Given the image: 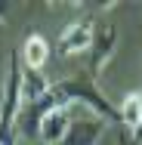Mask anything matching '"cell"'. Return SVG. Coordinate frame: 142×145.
Instances as JSON below:
<instances>
[{"label":"cell","instance_id":"cell-1","mask_svg":"<svg viewBox=\"0 0 142 145\" xmlns=\"http://www.w3.org/2000/svg\"><path fill=\"white\" fill-rule=\"evenodd\" d=\"M56 87L65 93L68 102H84L86 108H93V111L99 114V120H111V123L120 127V114H117V108L102 96V89H96L93 80H86V77H71V80H62V84H56Z\"/></svg>","mask_w":142,"mask_h":145},{"label":"cell","instance_id":"cell-9","mask_svg":"<svg viewBox=\"0 0 142 145\" xmlns=\"http://www.w3.org/2000/svg\"><path fill=\"white\" fill-rule=\"evenodd\" d=\"M117 145H139V142H136V136H133V130H127V127H120V136H117Z\"/></svg>","mask_w":142,"mask_h":145},{"label":"cell","instance_id":"cell-8","mask_svg":"<svg viewBox=\"0 0 142 145\" xmlns=\"http://www.w3.org/2000/svg\"><path fill=\"white\" fill-rule=\"evenodd\" d=\"M117 114H120V127H127V130L142 127V93H139V89H133V93L124 96Z\"/></svg>","mask_w":142,"mask_h":145},{"label":"cell","instance_id":"cell-6","mask_svg":"<svg viewBox=\"0 0 142 145\" xmlns=\"http://www.w3.org/2000/svg\"><path fill=\"white\" fill-rule=\"evenodd\" d=\"M50 53L53 50H50V43H46L43 34H28L25 43H22V59H25V68H31V71H43Z\"/></svg>","mask_w":142,"mask_h":145},{"label":"cell","instance_id":"cell-2","mask_svg":"<svg viewBox=\"0 0 142 145\" xmlns=\"http://www.w3.org/2000/svg\"><path fill=\"white\" fill-rule=\"evenodd\" d=\"M114 50H117V31H114V25L111 22L96 25L93 43H90V77H99L105 71V65L111 62Z\"/></svg>","mask_w":142,"mask_h":145},{"label":"cell","instance_id":"cell-11","mask_svg":"<svg viewBox=\"0 0 142 145\" xmlns=\"http://www.w3.org/2000/svg\"><path fill=\"white\" fill-rule=\"evenodd\" d=\"M139 93H142V89H139Z\"/></svg>","mask_w":142,"mask_h":145},{"label":"cell","instance_id":"cell-4","mask_svg":"<svg viewBox=\"0 0 142 145\" xmlns=\"http://www.w3.org/2000/svg\"><path fill=\"white\" fill-rule=\"evenodd\" d=\"M71 127V117H68V108H56V111H46L37 123V136L43 145H62L65 133Z\"/></svg>","mask_w":142,"mask_h":145},{"label":"cell","instance_id":"cell-5","mask_svg":"<svg viewBox=\"0 0 142 145\" xmlns=\"http://www.w3.org/2000/svg\"><path fill=\"white\" fill-rule=\"evenodd\" d=\"M102 133H105V120L80 117V120H71V127H68L62 145H99Z\"/></svg>","mask_w":142,"mask_h":145},{"label":"cell","instance_id":"cell-10","mask_svg":"<svg viewBox=\"0 0 142 145\" xmlns=\"http://www.w3.org/2000/svg\"><path fill=\"white\" fill-rule=\"evenodd\" d=\"M6 12H9V3H0V25L6 22Z\"/></svg>","mask_w":142,"mask_h":145},{"label":"cell","instance_id":"cell-7","mask_svg":"<svg viewBox=\"0 0 142 145\" xmlns=\"http://www.w3.org/2000/svg\"><path fill=\"white\" fill-rule=\"evenodd\" d=\"M50 89V80L43 77V71H31L22 65V108H28L34 102H40Z\"/></svg>","mask_w":142,"mask_h":145},{"label":"cell","instance_id":"cell-3","mask_svg":"<svg viewBox=\"0 0 142 145\" xmlns=\"http://www.w3.org/2000/svg\"><path fill=\"white\" fill-rule=\"evenodd\" d=\"M93 34H96V22L86 16V19H77L71 22L68 28L62 31L59 37V53L62 56H77V53H86L90 43H93Z\"/></svg>","mask_w":142,"mask_h":145}]
</instances>
